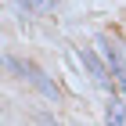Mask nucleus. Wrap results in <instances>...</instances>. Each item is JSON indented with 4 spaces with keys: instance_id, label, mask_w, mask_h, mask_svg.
Here are the masks:
<instances>
[{
    "instance_id": "nucleus-1",
    "label": "nucleus",
    "mask_w": 126,
    "mask_h": 126,
    "mask_svg": "<svg viewBox=\"0 0 126 126\" xmlns=\"http://www.w3.org/2000/svg\"><path fill=\"white\" fill-rule=\"evenodd\" d=\"M105 47V58H108V65H112V72H115V79H119V87L126 90V61L119 58V50H115V43H101Z\"/></svg>"
},
{
    "instance_id": "nucleus-2",
    "label": "nucleus",
    "mask_w": 126,
    "mask_h": 126,
    "mask_svg": "<svg viewBox=\"0 0 126 126\" xmlns=\"http://www.w3.org/2000/svg\"><path fill=\"white\" fill-rule=\"evenodd\" d=\"M79 58H83V61L90 65V72H94V79L101 83V87H112V83H108V76H105V68H101V61H97L94 54H90V50H79Z\"/></svg>"
},
{
    "instance_id": "nucleus-3",
    "label": "nucleus",
    "mask_w": 126,
    "mask_h": 126,
    "mask_svg": "<svg viewBox=\"0 0 126 126\" xmlns=\"http://www.w3.org/2000/svg\"><path fill=\"white\" fill-rule=\"evenodd\" d=\"M108 126H126V119H123V105H119L115 97H112V105H108Z\"/></svg>"
},
{
    "instance_id": "nucleus-4",
    "label": "nucleus",
    "mask_w": 126,
    "mask_h": 126,
    "mask_svg": "<svg viewBox=\"0 0 126 126\" xmlns=\"http://www.w3.org/2000/svg\"><path fill=\"white\" fill-rule=\"evenodd\" d=\"M22 4H29L32 11H40V15H47V11L54 7V0H22Z\"/></svg>"
},
{
    "instance_id": "nucleus-5",
    "label": "nucleus",
    "mask_w": 126,
    "mask_h": 126,
    "mask_svg": "<svg viewBox=\"0 0 126 126\" xmlns=\"http://www.w3.org/2000/svg\"><path fill=\"white\" fill-rule=\"evenodd\" d=\"M40 126H58V123H54V119H47V115H43V119H40Z\"/></svg>"
}]
</instances>
